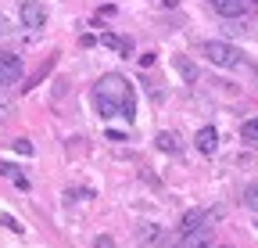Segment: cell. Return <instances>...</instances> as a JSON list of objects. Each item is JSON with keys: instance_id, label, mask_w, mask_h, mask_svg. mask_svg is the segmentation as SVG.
I'll list each match as a JSON object with an SVG mask.
<instances>
[{"instance_id": "4", "label": "cell", "mask_w": 258, "mask_h": 248, "mask_svg": "<svg viewBox=\"0 0 258 248\" xmlns=\"http://www.w3.org/2000/svg\"><path fill=\"white\" fill-rule=\"evenodd\" d=\"M18 18L29 29H40V25H47V8L40 4V0H25V4L18 8Z\"/></svg>"}, {"instance_id": "14", "label": "cell", "mask_w": 258, "mask_h": 248, "mask_svg": "<svg viewBox=\"0 0 258 248\" xmlns=\"http://www.w3.org/2000/svg\"><path fill=\"white\" fill-rule=\"evenodd\" d=\"M15 151H18V155H32V144H29L25 137H18V140H15Z\"/></svg>"}, {"instance_id": "9", "label": "cell", "mask_w": 258, "mask_h": 248, "mask_svg": "<svg viewBox=\"0 0 258 248\" xmlns=\"http://www.w3.org/2000/svg\"><path fill=\"white\" fill-rule=\"evenodd\" d=\"M172 65L179 69V76H183L186 83H194V79H198V65H194V61H190V58H183V54H176V58H172Z\"/></svg>"}, {"instance_id": "8", "label": "cell", "mask_w": 258, "mask_h": 248, "mask_svg": "<svg viewBox=\"0 0 258 248\" xmlns=\"http://www.w3.org/2000/svg\"><path fill=\"white\" fill-rule=\"evenodd\" d=\"M101 43H104L108 51H118V54H133V43H129L125 36H115V33H104Z\"/></svg>"}, {"instance_id": "2", "label": "cell", "mask_w": 258, "mask_h": 248, "mask_svg": "<svg viewBox=\"0 0 258 248\" xmlns=\"http://www.w3.org/2000/svg\"><path fill=\"white\" fill-rule=\"evenodd\" d=\"M201 54L212 61V65H222V69H237V65H244V51L233 47V43H226V40H208V43L201 47Z\"/></svg>"}, {"instance_id": "6", "label": "cell", "mask_w": 258, "mask_h": 248, "mask_svg": "<svg viewBox=\"0 0 258 248\" xmlns=\"http://www.w3.org/2000/svg\"><path fill=\"white\" fill-rule=\"evenodd\" d=\"M194 147H198L201 155H215V147H219V133H215V126H201L198 137H194Z\"/></svg>"}, {"instance_id": "10", "label": "cell", "mask_w": 258, "mask_h": 248, "mask_svg": "<svg viewBox=\"0 0 258 248\" xmlns=\"http://www.w3.org/2000/svg\"><path fill=\"white\" fill-rule=\"evenodd\" d=\"M158 147L169 151V155H176V151H179V137H176V133H158Z\"/></svg>"}, {"instance_id": "11", "label": "cell", "mask_w": 258, "mask_h": 248, "mask_svg": "<svg viewBox=\"0 0 258 248\" xmlns=\"http://www.w3.org/2000/svg\"><path fill=\"white\" fill-rule=\"evenodd\" d=\"M240 137L247 140V144H258V119H247L244 126H240Z\"/></svg>"}, {"instance_id": "12", "label": "cell", "mask_w": 258, "mask_h": 248, "mask_svg": "<svg viewBox=\"0 0 258 248\" xmlns=\"http://www.w3.org/2000/svg\"><path fill=\"white\" fill-rule=\"evenodd\" d=\"M244 205L251 212H258V183H247V187H244Z\"/></svg>"}, {"instance_id": "5", "label": "cell", "mask_w": 258, "mask_h": 248, "mask_svg": "<svg viewBox=\"0 0 258 248\" xmlns=\"http://www.w3.org/2000/svg\"><path fill=\"white\" fill-rule=\"evenodd\" d=\"M208 8L222 18H240L247 15V0H208Z\"/></svg>"}, {"instance_id": "3", "label": "cell", "mask_w": 258, "mask_h": 248, "mask_svg": "<svg viewBox=\"0 0 258 248\" xmlns=\"http://www.w3.org/2000/svg\"><path fill=\"white\" fill-rule=\"evenodd\" d=\"M22 79V58L11 51H0V86H15Z\"/></svg>"}, {"instance_id": "7", "label": "cell", "mask_w": 258, "mask_h": 248, "mask_svg": "<svg viewBox=\"0 0 258 248\" xmlns=\"http://www.w3.org/2000/svg\"><path fill=\"white\" fill-rule=\"evenodd\" d=\"M179 248H212V230H190V234H183Z\"/></svg>"}, {"instance_id": "15", "label": "cell", "mask_w": 258, "mask_h": 248, "mask_svg": "<svg viewBox=\"0 0 258 248\" xmlns=\"http://www.w3.org/2000/svg\"><path fill=\"white\" fill-rule=\"evenodd\" d=\"M0 223H4V227H8V230H15V234H18V230H22V227H18V223H15V220H11V216H0Z\"/></svg>"}, {"instance_id": "18", "label": "cell", "mask_w": 258, "mask_h": 248, "mask_svg": "<svg viewBox=\"0 0 258 248\" xmlns=\"http://www.w3.org/2000/svg\"><path fill=\"white\" fill-rule=\"evenodd\" d=\"M251 4H254V8H258V0H251Z\"/></svg>"}, {"instance_id": "1", "label": "cell", "mask_w": 258, "mask_h": 248, "mask_svg": "<svg viewBox=\"0 0 258 248\" xmlns=\"http://www.w3.org/2000/svg\"><path fill=\"white\" fill-rule=\"evenodd\" d=\"M93 108L101 112L104 119L122 115L125 122H137V94L133 83H125V76L108 72L101 83H93Z\"/></svg>"}, {"instance_id": "13", "label": "cell", "mask_w": 258, "mask_h": 248, "mask_svg": "<svg viewBox=\"0 0 258 248\" xmlns=\"http://www.w3.org/2000/svg\"><path fill=\"white\" fill-rule=\"evenodd\" d=\"M154 234H158L154 223H144V227H140V241H154Z\"/></svg>"}, {"instance_id": "17", "label": "cell", "mask_w": 258, "mask_h": 248, "mask_svg": "<svg viewBox=\"0 0 258 248\" xmlns=\"http://www.w3.org/2000/svg\"><path fill=\"white\" fill-rule=\"evenodd\" d=\"M215 248H230V244H215Z\"/></svg>"}, {"instance_id": "16", "label": "cell", "mask_w": 258, "mask_h": 248, "mask_svg": "<svg viewBox=\"0 0 258 248\" xmlns=\"http://www.w3.org/2000/svg\"><path fill=\"white\" fill-rule=\"evenodd\" d=\"M93 248H115V241H111V237H97Z\"/></svg>"}, {"instance_id": "19", "label": "cell", "mask_w": 258, "mask_h": 248, "mask_svg": "<svg viewBox=\"0 0 258 248\" xmlns=\"http://www.w3.org/2000/svg\"><path fill=\"white\" fill-rule=\"evenodd\" d=\"M254 227H258V220H254Z\"/></svg>"}]
</instances>
